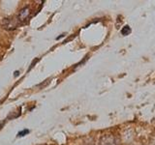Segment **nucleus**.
Segmentation results:
<instances>
[{"label":"nucleus","instance_id":"1","mask_svg":"<svg viewBox=\"0 0 155 145\" xmlns=\"http://www.w3.org/2000/svg\"><path fill=\"white\" fill-rule=\"evenodd\" d=\"M29 14H30V9H29L28 7H24L21 10V12H19L18 19L21 21H23L28 18Z\"/></svg>","mask_w":155,"mask_h":145},{"label":"nucleus","instance_id":"2","mask_svg":"<svg viewBox=\"0 0 155 145\" xmlns=\"http://www.w3.org/2000/svg\"><path fill=\"white\" fill-rule=\"evenodd\" d=\"M100 145H116L114 138L110 137V135H105L104 137H102Z\"/></svg>","mask_w":155,"mask_h":145},{"label":"nucleus","instance_id":"3","mask_svg":"<svg viewBox=\"0 0 155 145\" xmlns=\"http://www.w3.org/2000/svg\"><path fill=\"white\" fill-rule=\"evenodd\" d=\"M130 32H131V28H130L128 25L124 26V27L122 28V30H121V34H122V35H124V36L129 35Z\"/></svg>","mask_w":155,"mask_h":145},{"label":"nucleus","instance_id":"4","mask_svg":"<svg viewBox=\"0 0 155 145\" xmlns=\"http://www.w3.org/2000/svg\"><path fill=\"white\" fill-rule=\"evenodd\" d=\"M28 133H29L28 130H21V132H19L18 135V137H24V135L27 134Z\"/></svg>","mask_w":155,"mask_h":145}]
</instances>
